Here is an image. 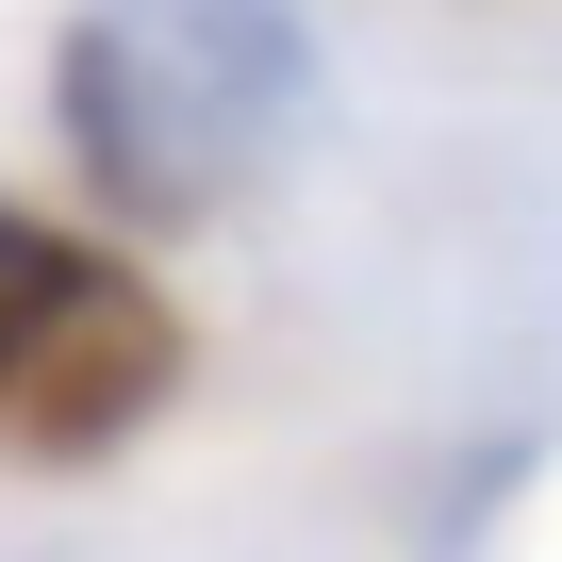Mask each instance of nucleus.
<instances>
[{"mask_svg":"<svg viewBox=\"0 0 562 562\" xmlns=\"http://www.w3.org/2000/svg\"><path fill=\"white\" fill-rule=\"evenodd\" d=\"M50 133L100 232H215L315 133V34L281 0H83L50 34Z\"/></svg>","mask_w":562,"mask_h":562,"instance_id":"1","label":"nucleus"},{"mask_svg":"<svg viewBox=\"0 0 562 562\" xmlns=\"http://www.w3.org/2000/svg\"><path fill=\"white\" fill-rule=\"evenodd\" d=\"M182 381H199V315L166 299V265L83 199H0V463L83 480L149 447Z\"/></svg>","mask_w":562,"mask_h":562,"instance_id":"2","label":"nucleus"}]
</instances>
